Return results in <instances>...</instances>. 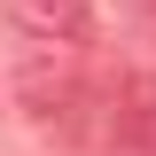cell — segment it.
Segmentation results:
<instances>
[{
	"instance_id": "cell-4",
	"label": "cell",
	"mask_w": 156,
	"mask_h": 156,
	"mask_svg": "<svg viewBox=\"0 0 156 156\" xmlns=\"http://www.w3.org/2000/svg\"><path fill=\"white\" fill-rule=\"evenodd\" d=\"M148 16H156V0H148Z\"/></svg>"
},
{
	"instance_id": "cell-1",
	"label": "cell",
	"mask_w": 156,
	"mask_h": 156,
	"mask_svg": "<svg viewBox=\"0 0 156 156\" xmlns=\"http://www.w3.org/2000/svg\"><path fill=\"white\" fill-rule=\"evenodd\" d=\"M109 133L133 156H156V78L148 70H125L109 86Z\"/></svg>"
},
{
	"instance_id": "cell-3",
	"label": "cell",
	"mask_w": 156,
	"mask_h": 156,
	"mask_svg": "<svg viewBox=\"0 0 156 156\" xmlns=\"http://www.w3.org/2000/svg\"><path fill=\"white\" fill-rule=\"evenodd\" d=\"M23 109L31 117H47V125H78V109H86V78L70 70V62H55V70H47V62H31V70H23Z\"/></svg>"
},
{
	"instance_id": "cell-2",
	"label": "cell",
	"mask_w": 156,
	"mask_h": 156,
	"mask_svg": "<svg viewBox=\"0 0 156 156\" xmlns=\"http://www.w3.org/2000/svg\"><path fill=\"white\" fill-rule=\"evenodd\" d=\"M16 31L39 47H86L94 39V8L86 0H16Z\"/></svg>"
}]
</instances>
